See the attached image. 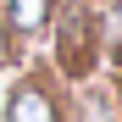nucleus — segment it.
I'll return each instance as SVG.
<instances>
[{
  "instance_id": "nucleus-3",
  "label": "nucleus",
  "mask_w": 122,
  "mask_h": 122,
  "mask_svg": "<svg viewBox=\"0 0 122 122\" xmlns=\"http://www.w3.org/2000/svg\"><path fill=\"white\" fill-rule=\"evenodd\" d=\"M0 22L17 45H39L56 22V0H0Z\"/></svg>"
},
{
  "instance_id": "nucleus-4",
  "label": "nucleus",
  "mask_w": 122,
  "mask_h": 122,
  "mask_svg": "<svg viewBox=\"0 0 122 122\" xmlns=\"http://www.w3.org/2000/svg\"><path fill=\"white\" fill-rule=\"evenodd\" d=\"M6 67H17V39L6 33V22H0V72Z\"/></svg>"
},
{
  "instance_id": "nucleus-1",
  "label": "nucleus",
  "mask_w": 122,
  "mask_h": 122,
  "mask_svg": "<svg viewBox=\"0 0 122 122\" xmlns=\"http://www.w3.org/2000/svg\"><path fill=\"white\" fill-rule=\"evenodd\" d=\"M0 122H67V94H61V83L45 67H39V72H22L6 89Z\"/></svg>"
},
{
  "instance_id": "nucleus-2",
  "label": "nucleus",
  "mask_w": 122,
  "mask_h": 122,
  "mask_svg": "<svg viewBox=\"0 0 122 122\" xmlns=\"http://www.w3.org/2000/svg\"><path fill=\"white\" fill-rule=\"evenodd\" d=\"M67 122H122V83L106 72L67 89Z\"/></svg>"
}]
</instances>
